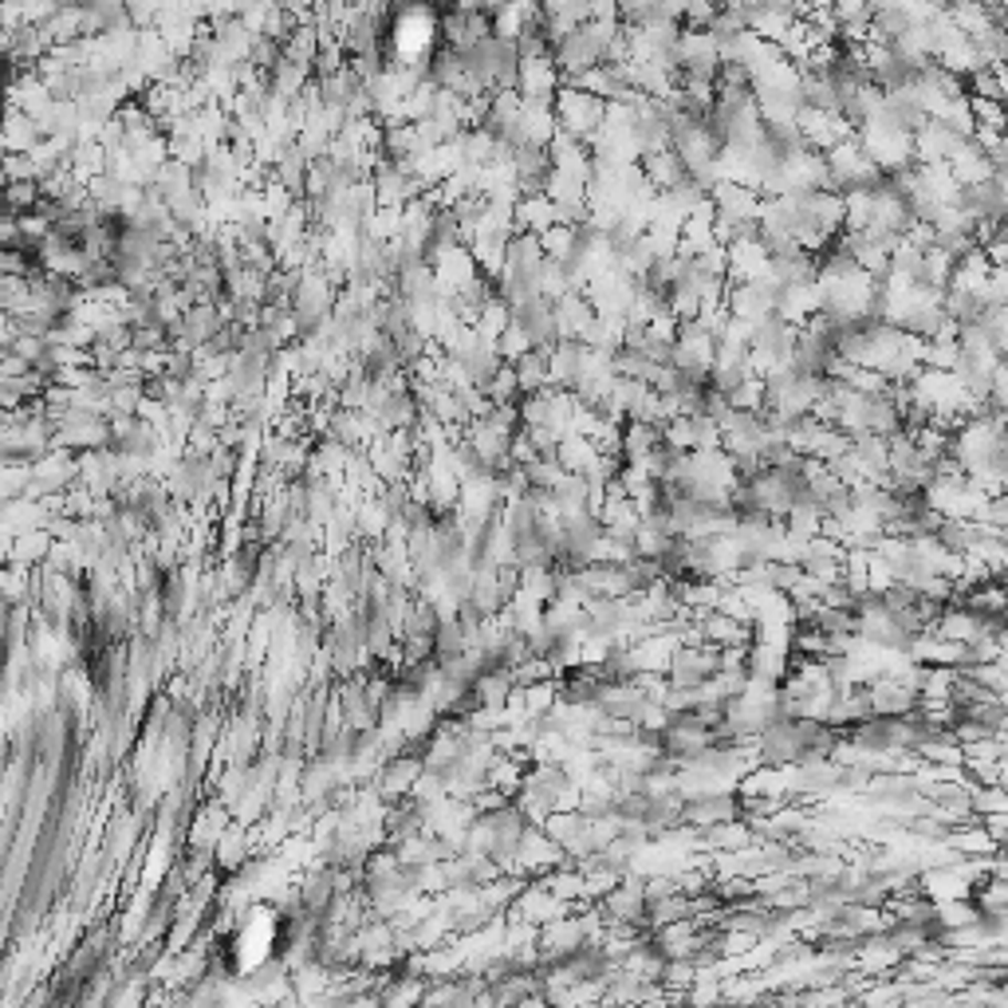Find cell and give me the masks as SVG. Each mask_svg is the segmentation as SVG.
<instances>
[{
	"label": "cell",
	"instance_id": "1",
	"mask_svg": "<svg viewBox=\"0 0 1008 1008\" xmlns=\"http://www.w3.org/2000/svg\"><path fill=\"white\" fill-rule=\"evenodd\" d=\"M433 32H438V24H433L430 12H422V9L402 12V17H398V24H395L398 52H402V55H422L426 48H430Z\"/></svg>",
	"mask_w": 1008,
	"mask_h": 1008
}]
</instances>
